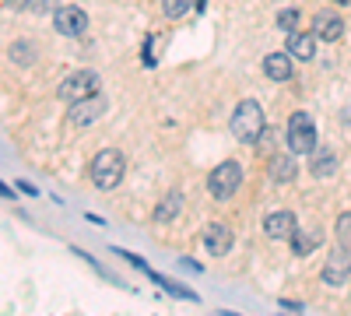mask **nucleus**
<instances>
[{"mask_svg": "<svg viewBox=\"0 0 351 316\" xmlns=\"http://www.w3.org/2000/svg\"><path fill=\"white\" fill-rule=\"evenodd\" d=\"M295 215L291 211H271L267 218H263V236H271V239H288V236H295Z\"/></svg>", "mask_w": 351, "mask_h": 316, "instance_id": "1a4fd4ad", "label": "nucleus"}, {"mask_svg": "<svg viewBox=\"0 0 351 316\" xmlns=\"http://www.w3.org/2000/svg\"><path fill=\"white\" fill-rule=\"evenodd\" d=\"M232 243H236V236H232V228L221 225V221H211L208 232H204V246H208L211 256H225L232 250Z\"/></svg>", "mask_w": 351, "mask_h": 316, "instance_id": "9d476101", "label": "nucleus"}, {"mask_svg": "<svg viewBox=\"0 0 351 316\" xmlns=\"http://www.w3.org/2000/svg\"><path fill=\"white\" fill-rule=\"evenodd\" d=\"M123 169H127L123 155L116 151V148H106V151L95 155L92 169H88V176H92V186L95 190H112L116 183L123 180Z\"/></svg>", "mask_w": 351, "mask_h": 316, "instance_id": "f257e3e1", "label": "nucleus"}, {"mask_svg": "<svg viewBox=\"0 0 351 316\" xmlns=\"http://www.w3.org/2000/svg\"><path fill=\"white\" fill-rule=\"evenodd\" d=\"M183 267H190V271H204V264H197V260H190V256H186V260H180Z\"/></svg>", "mask_w": 351, "mask_h": 316, "instance_id": "5701e85b", "label": "nucleus"}, {"mask_svg": "<svg viewBox=\"0 0 351 316\" xmlns=\"http://www.w3.org/2000/svg\"><path fill=\"white\" fill-rule=\"evenodd\" d=\"M211 316H243V313H232V309H215Z\"/></svg>", "mask_w": 351, "mask_h": 316, "instance_id": "b1692460", "label": "nucleus"}, {"mask_svg": "<svg viewBox=\"0 0 351 316\" xmlns=\"http://www.w3.org/2000/svg\"><path fill=\"white\" fill-rule=\"evenodd\" d=\"M316 243H319V232H302L299 239H291V250H295V256H306Z\"/></svg>", "mask_w": 351, "mask_h": 316, "instance_id": "aec40b11", "label": "nucleus"}, {"mask_svg": "<svg viewBox=\"0 0 351 316\" xmlns=\"http://www.w3.org/2000/svg\"><path fill=\"white\" fill-rule=\"evenodd\" d=\"M102 112H106V95L99 92V95H88V99H81V102H71L67 123H74V127H92Z\"/></svg>", "mask_w": 351, "mask_h": 316, "instance_id": "423d86ee", "label": "nucleus"}, {"mask_svg": "<svg viewBox=\"0 0 351 316\" xmlns=\"http://www.w3.org/2000/svg\"><path fill=\"white\" fill-rule=\"evenodd\" d=\"M334 4H351V0H334Z\"/></svg>", "mask_w": 351, "mask_h": 316, "instance_id": "393cba45", "label": "nucleus"}, {"mask_svg": "<svg viewBox=\"0 0 351 316\" xmlns=\"http://www.w3.org/2000/svg\"><path fill=\"white\" fill-rule=\"evenodd\" d=\"M281 309H288V313H295V316L302 313V306H299L295 299H281Z\"/></svg>", "mask_w": 351, "mask_h": 316, "instance_id": "4be33fe9", "label": "nucleus"}, {"mask_svg": "<svg viewBox=\"0 0 351 316\" xmlns=\"http://www.w3.org/2000/svg\"><path fill=\"white\" fill-rule=\"evenodd\" d=\"M53 25H56V32L60 36H81L84 28H88V14H84V8H77V4H64V8H56L53 11Z\"/></svg>", "mask_w": 351, "mask_h": 316, "instance_id": "0eeeda50", "label": "nucleus"}, {"mask_svg": "<svg viewBox=\"0 0 351 316\" xmlns=\"http://www.w3.org/2000/svg\"><path fill=\"white\" fill-rule=\"evenodd\" d=\"M313 36L324 39V42H337L344 36V21L337 18V11H319L313 18Z\"/></svg>", "mask_w": 351, "mask_h": 316, "instance_id": "9b49d317", "label": "nucleus"}, {"mask_svg": "<svg viewBox=\"0 0 351 316\" xmlns=\"http://www.w3.org/2000/svg\"><path fill=\"white\" fill-rule=\"evenodd\" d=\"M239 186H243V165H239V162H221V165L211 169V176H208V190H211V197L228 200Z\"/></svg>", "mask_w": 351, "mask_h": 316, "instance_id": "20e7f679", "label": "nucleus"}, {"mask_svg": "<svg viewBox=\"0 0 351 316\" xmlns=\"http://www.w3.org/2000/svg\"><path fill=\"white\" fill-rule=\"evenodd\" d=\"M313 172L319 180H330L334 172H337V158L330 155V151H324V155H313Z\"/></svg>", "mask_w": 351, "mask_h": 316, "instance_id": "f3484780", "label": "nucleus"}, {"mask_svg": "<svg viewBox=\"0 0 351 316\" xmlns=\"http://www.w3.org/2000/svg\"><path fill=\"white\" fill-rule=\"evenodd\" d=\"M299 11L295 8H281L278 11V28H285V32H295V28H299Z\"/></svg>", "mask_w": 351, "mask_h": 316, "instance_id": "6ab92c4d", "label": "nucleus"}, {"mask_svg": "<svg viewBox=\"0 0 351 316\" xmlns=\"http://www.w3.org/2000/svg\"><path fill=\"white\" fill-rule=\"evenodd\" d=\"M337 243L351 250V211H344V215L337 218Z\"/></svg>", "mask_w": 351, "mask_h": 316, "instance_id": "412c9836", "label": "nucleus"}, {"mask_svg": "<svg viewBox=\"0 0 351 316\" xmlns=\"http://www.w3.org/2000/svg\"><path fill=\"white\" fill-rule=\"evenodd\" d=\"M64 102H81L88 95H99V74L95 71H74L71 77L60 81V88H56Z\"/></svg>", "mask_w": 351, "mask_h": 316, "instance_id": "39448f33", "label": "nucleus"}, {"mask_svg": "<svg viewBox=\"0 0 351 316\" xmlns=\"http://www.w3.org/2000/svg\"><path fill=\"white\" fill-rule=\"evenodd\" d=\"M351 278V250L337 243V250L327 256V264H324V281L327 284H344Z\"/></svg>", "mask_w": 351, "mask_h": 316, "instance_id": "6e6552de", "label": "nucleus"}, {"mask_svg": "<svg viewBox=\"0 0 351 316\" xmlns=\"http://www.w3.org/2000/svg\"><path fill=\"white\" fill-rule=\"evenodd\" d=\"M232 134H236L239 141H246V145H256V141L263 137V109L253 99L236 106V112H232Z\"/></svg>", "mask_w": 351, "mask_h": 316, "instance_id": "f03ea898", "label": "nucleus"}, {"mask_svg": "<svg viewBox=\"0 0 351 316\" xmlns=\"http://www.w3.org/2000/svg\"><path fill=\"white\" fill-rule=\"evenodd\" d=\"M148 278L158 284V289H165L172 299H190V302H200V295H197L193 289H186V284H180V281H169L165 274H155V271H148Z\"/></svg>", "mask_w": 351, "mask_h": 316, "instance_id": "4468645a", "label": "nucleus"}, {"mask_svg": "<svg viewBox=\"0 0 351 316\" xmlns=\"http://www.w3.org/2000/svg\"><path fill=\"white\" fill-rule=\"evenodd\" d=\"M263 74L271 81H288L291 77V56L288 53H267L263 56Z\"/></svg>", "mask_w": 351, "mask_h": 316, "instance_id": "ddd939ff", "label": "nucleus"}, {"mask_svg": "<svg viewBox=\"0 0 351 316\" xmlns=\"http://www.w3.org/2000/svg\"><path fill=\"white\" fill-rule=\"evenodd\" d=\"M180 208H183V193H169L155 208V221H172L176 215H180Z\"/></svg>", "mask_w": 351, "mask_h": 316, "instance_id": "dca6fc26", "label": "nucleus"}, {"mask_svg": "<svg viewBox=\"0 0 351 316\" xmlns=\"http://www.w3.org/2000/svg\"><path fill=\"white\" fill-rule=\"evenodd\" d=\"M271 172H274V180L278 183H291V180H295V155H278L274 162H271Z\"/></svg>", "mask_w": 351, "mask_h": 316, "instance_id": "2eb2a0df", "label": "nucleus"}, {"mask_svg": "<svg viewBox=\"0 0 351 316\" xmlns=\"http://www.w3.org/2000/svg\"><path fill=\"white\" fill-rule=\"evenodd\" d=\"M285 141H288V151H291V155H309V151H316V127H313L309 112H291L288 130H285Z\"/></svg>", "mask_w": 351, "mask_h": 316, "instance_id": "7ed1b4c3", "label": "nucleus"}, {"mask_svg": "<svg viewBox=\"0 0 351 316\" xmlns=\"http://www.w3.org/2000/svg\"><path fill=\"white\" fill-rule=\"evenodd\" d=\"M285 49H288V56H295V60H313L316 56V36L313 32H288V39H285Z\"/></svg>", "mask_w": 351, "mask_h": 316, "instance_id": "f8f14e48", "label": "nucleus"}, {"mask_svg": "<svg viewBox=\"0 0 351 316\" xmlns=\"http://www.w3.org/2000/svg\"><path fill=\"white\" fill-rule=\"evenodd\" d=\"M162 11H165L169 21H180L190 11V0H162Z\"/></svg>", "mask_w": 351, "mask_h": 316, "instance_id": "a211bd4d", "label": "nucleus"}]
</instances>
